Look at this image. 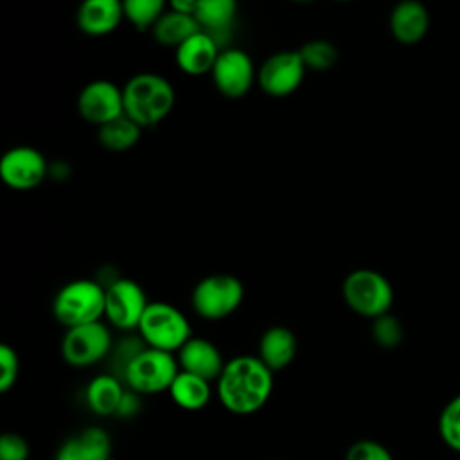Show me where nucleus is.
Wrapping results in <instances>:
<instances>
[{
	"label": "nucleus",
	"mask_w": 460,
	"mask_h": 460,
	"mask_svg": "<svg viewBox=\"0 0 460 460\" xmlns=\"http://www.w3.org/2000/svg\"><path fill=\"white\" fill-rule=\"evenodd\" d=\"M137 331L147 347L165 352H178L192 338L187 316L167 302H149Z\"/></svg>",
	"instance_id": "nucleus-4"
},
{
	"label": "nucleus",
	"mask_w": 460,
	"mask_h": 460,
	"mask_svg": "<svg viewBox=\"0 0 460 460\" xmlns=\"http://www.w3.org/2000/svg\"><path fill=\"white\" fill-rule=\"evenodd\" d=\"M29 456L31 446L22 435L7 431L0 437V460H29Z\"/></svg>",
	"instance_id": "nucleus-31"
},
{
	"label": "nucleus",
	"mask_w": 460,
	"mask_h": 460,
	"mask_svg": "<svg viewBox=\"0 0 460 460\" xmlns=\"http://www.w3.org/2000/svg\"><path fill=\"white\" fill-rule=\"evenodd\" d=\"M111 347V331L99 320L66 329L61 340V356L70 367L84 368L104 359Z\"/></svg>",
	"instance_id": "nucleus-8"
},
{
	"label": "nucleus",
	"mask_w": 460,
	"mask_h": 460,
	"mask_svg": "<svg viewBox=\"0 0 460 460\" xmlns=\"http://www.w3.org/2000/svg\"><path fill=\"white\" fill-rule=\"evenodd\" d=\"M341 295L349 309L370 320L390 313L394 304V288L390 280L370 268L350 271L343 279Z\"/></svg>",
	"instance_id": "nucleus-5"
},
{
	"label": "nucleus",
	"mask_w": 460,
	"mask_h": 460,
	"mask_svg": "<svg viewBox=\"0 0 460 460\" xmlns=\"http://www.w3.org/2000/svg\"><path fill=\"white\" fill-rule=\"evenodd\" d=\"M392 36L402 45L422 41L429 29V13L420 0H401L388 18Z\"/></svg>",
	"instance_id": "nucleus-15"
},
{
	"label": "nucleus",
	"mask_w": 460,
	"mask_h": 460,
	"mask_svg": "<svg viewBox=\"0 0 460 460\" xmlns=\"http://www.w3.org/2000/svg\"><path fill=\"white\" fill-rule=\"evenodd\" d=\"M221 47L205 31L196 32L176 49V65L187 75H201L212 72Z\"/></svg>",
	"instance_id": "nucleus-18"
},
{
	"label": "nucleus",
	"mask_w": 460,
	"mask_h": 460,
	"mask_svg": "<svg viewBox=\"0 0 460 460\" xmlns=\"http://www.w3.org/2000/svg\"><path fill=\"white\" fill-rule=\"evenodd\" d=\"M124 394H126V388L119 376L99 374L86 386V404L93 413L101 417L117 415L122 404Z\"/></svg>",
	"instance_id": "nucleus-21"
},
{
	"label": "nucleus",
	"mask_w": 460,
	"mask_h": 460,
	"mask_svg": "<svg viewBox=\"0 0 460 460\" xmlns=\"http://www.w3.org/2000/svg\"><path fill=\"white\" fill-rule=\"evenodd\" d=\"M169 395L172 402L181 410L198 411L205 408L212 397L210 381L180 368L178 376L174 377L169 388Z\"/></svg>",
	"instance_id": "nucleus-22"
},
{
	"label": "nucleus",
	"mask_w": 460,
	"mask_h": 460,
	"mask_svg": "<svg viewBox=\"0 0 460 460\" xmlns=\"http://www.w3.org/2000/svg\"><path fill=\"white\" fill-rule=\"evenodd\" d=\"M49 174L45 156L31 146H14L0 158V180L14 190H31Z\"/></svg>",
	"instance_id": "nucleus-11"
},
{
	"label": "nucleus",
	"mask_w": 460,
	"mask_h": 460,
	"mask_svg": "<svg viewBox=\"0 0 460 460\" xmlns=\"http://www.w3.org/2000/svg\"><path fill=\"white\" fill-rule=\"evenodd\" d=\"M104 316L115 329L131 331L137 329L140 318L149 305L144 288L131 279H113L104 286Z\"/></svg>",
	"instance_id": "nucleus-9"
},
{
	"label": "nucleus",
	"mask_w": 460,
	"mask_h": 460,
	"mask_svg": "<svg viewBox=\"0 0 460 460\" xmlns=\"http://www.w3.org/2000/svg\"><path fill=\"white\" fill-rule=\"evenodd\" d=\"M79 115L95 126H102L124 115L122 88L108 79H95L88 83L77 97Z\"/></svg>",
	"instance_id": "nucleus-13"
},
{
	"label": "nucleus",
	"mask_w": 460,
	"mask_h": 460,
	"mask_svg": "<svg viewBox=\"0 0 460 460\" xmlns=\"http://www.w3.org/2000/svg\"><path fill=\"white\" fill-rule=\"evenodd\" d=\"M438 435L455 453H460V394L451 397L438 415Z\"/></svg>",
	"instance_id": "nucleus-27"
},
{
	"label": "nucleus",
	"mask_w": 460,
	"mask_h": 460,
	"mask_svg": "<svg viewBox=\"0 0 460 460\" xmlns=\"http://www.w3.org/2000/svg\"><path fill=\"white\" fill-rule=\"evenodd\" d=\"M298 54L305 68L316 72H325L332 68L338 61V50L327 40H309L298 49Z\"/></svg>",
	"instance_id": "nucleus-26"
},
{
	"label": "nucleus",
	"mask_w": 460,
	"mask_h": 460,
	"mask_svg": "<svg viewBox=\"0 0 460 460\" xmlns=\"http://www.w3.org/2000/svg\"><path fill=\"white\" fill-rule=\"evenodd\" d=\"M235 14L237 0H198L194 13L201 31L212 36L221 49H225L223 45L232 31Z\"/></svg>",
	"instance_id": "nucleus-20"
},
{
	"label": "nucleus",
	"mask_w": 460,
	"mask_h": 460,
	"mask_svg": "<svg viewBox=\"0 0 460 460\" xmlns=\"http://www.w3.org/2000/svg\"><path fill=\"white\" fill-rule=\"evenodd\" d=\"M124 113L142 129L162 122L174 108L176 92L160 74L140 72L122 86Z\"/></svg>",
	"instance_id": "nucleus-2"
},
{
	"label": "nucleus",
	"mask_w": 460,
	"mask_h": 460,
	"mask_svg": "<svg viewBox=\"0 0 460 460\" xmlns=\"http://www.w3.org/2000/svg\"><path fill=\"white\" fill-rule=\"evenodd\" d=\"M345 460H394L386 446L372 438H361L349 446Z\"/></svg>",
	"instance_id": "nucleus-29"
},
{
	"label": "nucleus",
	"mask_w": 460,
	"mask_h": 460,
	"mask_svg": "<svg viewBox=\"0 0 460 460\" xmlns=\"http://www.w3.org/2000/svg\"><path fill=\"white\" fill-rule=\"evenodd\" d=\"M293 2H300V4H305V2H313V0H293Z\"/></svg>",
	"instance_id": "nucleus-34"
},
{
	"label": "nucleus",
	"mask_w": 460,
	"mask_h": 460,
	"mask_svg": "<svg viewBox=\"0 0 460 460\" xmlns=\"http://www.w3.org/2000/svg\"><path fill=\"white\" fill-rule=\"evenodd\" d=\"M336 2H350V0H336Z\"/></svg>",
	"instance_id": "nucleus-35"
},
{
	"label": "nucleus",
	"mask_w": 460,
	"mask_h": 460,
	"mask_svg": "<svg viewBox=\"0 0 460 460\" xmlns=\"http://www.w3.org/2000/svg\"><path fill=\"white\" fill-rule=\"evenodd\" d=\"M210 74L217 92L228 99L244 97L255 81L252 58L237 47L221 49Z\"/></svg>",
	"instance_id": "nucleus-10"
},
{
	"label": "nucleus",
	"mask_w": 460,
	"mask_h": 460,
	"mask_svg": "<svg viewBox=\"0 0 460 460\" xmlns=\"http://www.w3.org/2000/svg\"><path fill=\"white\" fill-rule=\"evenodd\" d=\"M244 300L243 282L230 273L203 277L192 289L190 304L203 320H223L234 314Z\"/></svg>",
	"instance_id": "nucleus-7"
},
{
	"label": "nucleus",
	"mask_w": 460,
	"mask_h": 460,
	"mask_svg": "<svg viewBox=\"0 0 460 460\" xmlns=\"http://www.w3.org/2000/svg\"><path fill=\"white\" fill-rule=\"evenodd\" d=\"M180 368L207 381H217L225 368V359L217 345L207 338L192 336L178 350Z\"/></svg>",
	"instance_id": "nucleus-14"
},
{
	"label": "nucleus",
	"mask_w": 460,
	"mask_h": 460,
	"mask_svg": "<svg viewBox=\"0 0 460 460\" xmlns=\"http://www.w3.org/2000/svg\"><path fill=\"white\" fill-rule=\"evenodd\" d=\"M111 438L101 426H88L77 435L66 438L54 460H110Z\"/></svg>",
	"instance_id": "nucleus-17"
},
{
	"label": "nucleus",
	"mask_w": 460,
	"mask_h": 460,
	"mask_svg": "<svg viewBox=\"0 0 460 460\" xmlns=\"http://www.w3.org/2000/svg\"><path fill=\"white\" fill-rule=\"evenodd\" d=\"M201 27L192 14H181L176 11H167L160 16V20L153 25V38L165 47H180L190 36L199 32Z\"/></svg>",
	"instance_id": "nucleus-23"
},
{
	"label": "nucleus",
	"mask_w": 460,
	"mask_h": 460,
	"mask_svg": "<svg viewBox=\"0 0 460 460\" xmlns=\"http://www.w3.org/2000/svg\"><path fill=\"white\" fill-rule=\"evenodd\" d=\"M370 331H372V340L376 341V345L381 349H386V350L399 347L404 338L402 323L392 313L374 318Z\"/></svg>",
	"instance_id": "nucleus-28"
},
{
	"label": "nucleus",
	"mask_w": 460,
	"mask_h": 460,
	"mask_svg": "<svg viewBox=\"0 0 460 460\" xmlns=\"http://www.w3.org/2000/svg\"><path fill=\"white\" fill-rule=\"evenodd\" d=\"M196 5H198V0H169L171 11H176V13H181V14H192L194 16Z\"/></svg>",
	"instance_id": "nucleus-33"
},
{
	"label": "nucleus",
	"mask_w": 460,
	"mask_h": 460,
	"mask_svg": "<svg viewBox=\"0 0 460 460\" xmlns=\"http://www.w3.org/2000/svg\"><path fill=\"white\" fill-rule=\"evenodd\" d=\"M296 336L289 327L271 325L261 334L257 356L270 370L277 372L291 365L296 356Z\"/></svg>",
	"instance_id": "nucleus-19"
},
{
	"label": "nucleus",
	"mask_w": 460,
	"mask_h": 460,
	"mask_svg": "<svg viewBox=\"0 0 460 460\" xmlns=\"http://www.w3.org/2000/svg\"><path fill=\"white\" fill-rule=\"evenodd\" d=\"M104 284L92 279H75L56 293L52 314L66 329L99 322L104 316Z\"/></svg>",
	"instance_id": "nucleus-3"
},
{
	"label": "nucleus",
	"mask_w": 460,
	"mask_h": 460,
	"mask_svg": "<svg viewBox=\"0 0 460 460\" xmlns=\"http://www.w3.org/2000/svg\"><path fill=\"white\" fill-rule=\"evenodd\" d=\"M142 128L126 113L102 124L97 133L101 146L111 153H122L131 149L138 142Z\"/></svg>",
	"instance_id": "nucleus-24"
},
{
	"label": "nucleus",
	"mask_w": 460,
	"mask_h": 460,
	"mask_svg": "<svg viewBox=\"0 0 460 460\" xmlns=\"http://www.w3.org/2000/svg\"><path fill=\"white\" fill-rule=\"evenodd\" d=\"M178 372L180 363L172 356V352L158 350L146 345L126 365L120 377L129 390L140 395H153L160 392H169Z\"/></svg>",
	"instance_id": "nucleus-6"
},
{
	"label": "nucleus",
	"mask_w": 460,
	"mask_h": 460,
	"mask_svg": "<svg viewBox=\"0 0 460 460\" xmlns=\"http://www.w3.org/2000/svg\"><path fill=\"white\" fill-rule=\"evenodd\" d=\"M273 385V370L259 356L241 354L225 363L216 381V392L225 410L235 415H250L270 401Z\"/></svg>",
	"instance_id": "nucleus-1"
},
{
	"label": "nucleus",
	"mask_w": 460,
	"mask_h": 460,
	"mask_svg": "<svg viewBox=\"0 0 460 460\" xmlns=\"http://www.w3.org/2000/svg\"><path fill=\"white\" fill-rule=\"evenodd\" d=\"M305 70L298 50L275 52L259 68V86L270 97H288L302 84Z\"/></svg>",
	"instance_id": "nucleus-12"
},
{
	"label": "nucleus",
	"mask_w": 460,
	"mask_h": 460,
	"mask_svg": "<svg viewBox=\"0 0 460 460\" xmlns=\"http://www.w3.org/2000/svg\"><path fill=\"white\" fill-rule=\"evenodd\" d=\"M169 0H122L124 16L137 31L153 29L165 13Z\"/></svg>",
	"instance_id": "nucleus-25"
},
{
	"label": "nucleus",
	"mask_w": 460,
	"mask_h": 460,
	"mask_svg": "<svg viewBox=\"0 0 460 460\" xmlns=\"http://www.w3.org/2000/svg\"><path fill=\"white\" fill-rule=\"evenodd\" d=\"M124 16L122 0H83L77 7V27L86 36L113 32Z\"/></svg>",
	"instance_id": "nucleus-16"
},
{
	"label": "nucleus",
	"mask_w": 460,
	"mask_h": 460,
	"mask_svg": "<svg viewBox=\"0 0 460 460\" xmlns=\"http://www.w3.org/2000/svg\"><path fill=\"white\" fill-rule=\"evenodd\" d=\"M138 408H140V394H137L133 390H129V392L126 390L122 404H120L117 415H120V417H133L138 411Z\"/></svg>",
	"instance_id": "nucleus-32"
},
{
	"label": "nucleus",
	"mask_w": 460,
	"mask_h": 460,
	"mask_svg": "<svg viewBox=\"0 0 460 460\" xmlns=\"http://www.w3.org/2000/svg\"><path fill=\"white\" fill-rule=\"evenodd\" d=\"M18 374H20L18 352L11 345L2 343L0 345V392H9L16 385Z\"/></svg>",
	"instance_id": "nucleus-30"
}]
</instances>
